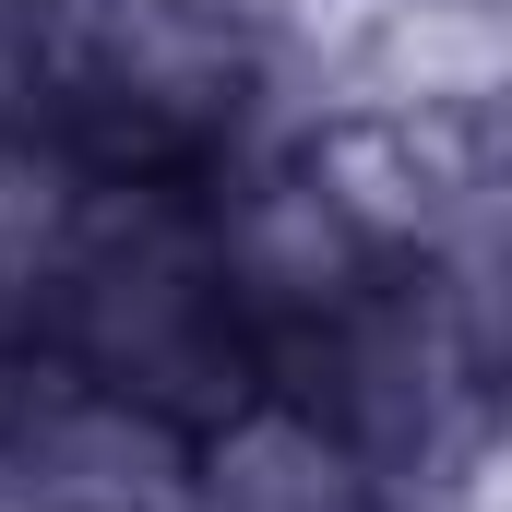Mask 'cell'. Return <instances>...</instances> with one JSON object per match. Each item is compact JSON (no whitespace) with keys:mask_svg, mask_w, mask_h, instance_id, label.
I'll return each mask as SVG.
<instances>
[{"mask_svg":"<svg viewBox=\"0 0 512 512\" xmlns=\"http://www.w3.org/2000/svg\"><path fill=\"white\" fill-rule=\"evenodd\" d=\"M48 358L143 393L179 429H215L227 405H251L274 382L251 322H239V298H227V274H215L203 179H108L96 251L72 274V310H60Z\"/></svg>","mask_w":512,"mask_h":512,"instance_id":"1","label":"cell"},{"mask_svg":"<svg viewBox=\"0 0 512 512\" xmlns=\"http://www.w3.org/2000/svg\"><path fill=\"white\" fill-rule=\"evenodd\" d=\"M203 227H215V274H227V298H239V322H251L274 382H298L322 358V334L358 310V286L382 274V262L358 251V227L310 191L298 143L215 167L203 179Z\"/></svg>","mask_w":512,"mask_h":512,"instance_id":"2","label":"cell"},{"mask_svg":"<svg viewBox=\"0 0 512 512\" xmlns=\"http://www.w3.org/2000/svg\"><path fill=\"white\" fill-rule=\"evenodd\" d=\"M298 167L358 227L370 262H417L477 215L501 131H489V108H322L298 131Z\"/></svg>","mask_w":512,"mask_h":512,"instance_id":"3","label":"cell"},{"mask_svg":"<svg viewBox=\"0 0 512 512\" xmlns=\"http://www.w3.org/2000/svg\"><path fill=\"white\" fill-rule=\"evenodd\" d=\"M0 501L12 512H191V429L155 417L143 393L72 370V358H24Z\"/></svg>","mask_w":512,"mask_h":512,"instance_id":"4","label":"cell"},{"mask_svg":"<svg viewBox=\"0 0 512 512\" xmlns=\"http://www.w3.org/2000/svg\"><path fill=\"white\" fill-rule=\"evenodd\" d=\"M191 512H393V501L322 393L262 382L215 429H191Z\"/></svg>","mask_w":512,"mask_h":512,"instance_id":"5","label":"cell"},{"mask_svg":"<svg viewBox=\"0 0 512 512\" xmlns=\"http://www.w3.org/2000/svg\"><path fill=\"white\" fill-rule=\"evenodd\" d=\"M96 215H108V167H84L60 131L0 143V346L12 358L60 346L72 274L96 251Z\"/></svg>","mask_w":512,"mask_h":512,"instance_id":"6","label":"cell"}]
</instances>
